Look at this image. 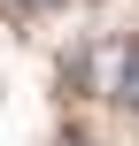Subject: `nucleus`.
<instances>
[{
	"instance_id": "nucleus-1",
	"label": "nucleus",
	"mask_w": 139,
	"mask_h": 146,
	"mask_svg": "<svg viewBox=\"0 0 139 146\" xmlns=\"http://www.w3.org/2000/svg\"><path fill=\"white\" fill-rule=\"evenodd\" d=\"M116 100L139 115V54H124V77H116Z\"/></svg>"
},
{
	"instance_id": "nucleus-2",
	"label": "nucleus",
	"mask_w": 139,
	"mask_h": 146,
	"mask_svg": "<svg viewBox=\"0 0 139 146\" xmlns=\"http://www.w3.org/2000/svg\"><path fill=\"white\" fill-rule=\"evenodd\" d=\"M8 8H54V0H8Z\"/></svg>"
},
{
	"instance_id": "nucleus-3",
	"label": "nucleus",
	"mask_w": 139,
	"mask_h": 146,
	"mask_svg": "<svg viewBox=\"0 0 139 146\" xmlns=\"http://www.w3.org/2000/svg\"><path fill=\"white\" fill-rule=\"evenodd\" d=\"M62 146H93V139H62Z\"/></svg>"
}]
</instances>
